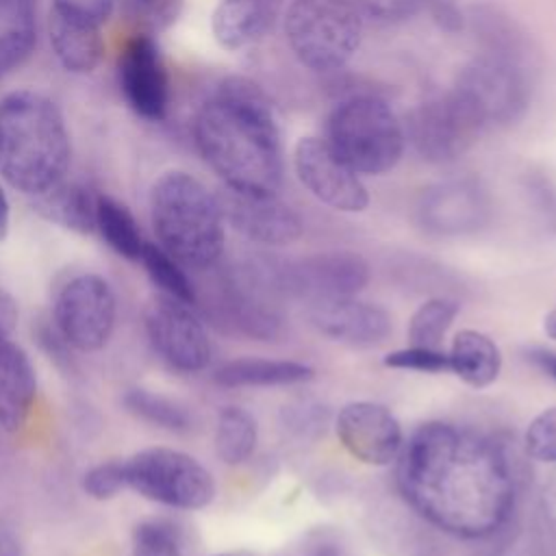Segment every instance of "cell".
I'll return each instance as SVG.
<instances>
[{
    "label": "cell",
    "instance_id": "33",
    "mask_svg": "<svg viewBox=\"0 0 556 556\" xmlns=\"http://www.w3.org/2000/svg\"><path fill=\"white\" fill-rule=\"evenodd\" d=\"M526 454L541 465H556V404L534 415L523 432Z\"/></svg>",
    "mask_w": 556,
    "mask_h": 556
},
{
    "label": "cell",
    "instance_id": "8",
    "mask_svg": "<svg viewBox=\"0 0 556 556\" xmlns=\"http://www.w3.org/2000/svg\"><path fill=\"white\" fill-rule=\"evenodd\" d=\"M452 91L484 128L517 122L530 102V80L517 54L495 50L469 61L458 72Z\"/></svg>",
    "mask_w": 556,
    "mask_h": 556
},
{
    "label": "cell",
    "instance_id": "4",
    "mask_svg": "<svg viewBox=\"0 0 556 556\" xmlns=\"http://www.w3.org/2000/svg\"><path fill=\"white\" fill-rule=\"evenodd\" d=\"M150 219L159 245L189 269L213 267L226 245V219L217 195L195 176L172 169L150 191Z\"/></svg>",
    "mask_w": 556,
    "mask_h": 556
},
{
    "label": "cell",
    "instance_id": "44",
    "mask_svg": "<svg viewBox=\"0 0 556 556\" xmlns=\"http://www.w3.org/2000/svg\"><path fill=\"white\" fill-rule=\"evenodd\" d=\"M543 332L547 339L556 341V302L554 306L547 311V315L543 317Z\"/></svg>",
    "mask_w": 556,
    "mask_h": 556
},
{
    "label": "cell",
    "instance_id": "41",
    "mask_svg": "<svg viewBox=\"0 0 556 556\" xmlns=\"http://www.w3.org/2000/svg\"><path fill=\"white\" fill-rule=\"evenodd\" d=\"M528 361H532L543 374H547L552 380H556V352L545 348H532L528 352Z\"/></svg>",
    "mask_w": 556,
    "mask_h": 556
},
{
    "label": "cell",
    "instance_id": "37",
    "mask_svg": "<svg viewBox=\"0 0 556 556\" xmlns=\"http://www.w3.org/2000/svg\"><path fill=\"white\" fill-rule=\"evenodd\" d=\"M363 17L378 22H397L413 17L428 0H350Z\"/></svg>",
    "mask_w": 556,
    "mask_h": 556
},
{
    "label": "cell",
    "instance_id": "3",
    "mask_svg": "<svg viewBox=\"0 0 556 556\" xmlns=\"http://www.w3.org/2000/svg\"><path fill=\"white\" fill-rule=\"evenodd\" d=\"M72 161L65 117L54 100L35 89L0 98V176L26 195L61 182Z\"/></svg>",
    "mask_w": 556,
    "mask_h": 556
},
{
    "label": "cell",
    "instance_id": "9",
    "mask_svg": "<svg viewBox=\"0 0 556 556\" xmlns=\"http://www.w3.org/2000/svg\"><path fill=\"white\" fill-rule=\"evenodd\" d=\"M117 298L111 282L98 274H78L56 293L52 324L70 348L78 352L102 350L115 330Z\"/></svg>",
    "mask_w": 556,
    "mask_h": 556
},
{
    "label": "cell",
    "instance_id": "43",
    "mask_svg": "<svg viewBox=\"0 0 556 556\" xmlns=\"http://www.w3.org/2000/svg\"><path fill=\"white\" fill-rule=\"evenodd\" d=\"M9 228H11V202L4 187L0 185V241L9 237Z\"/></svg>",
    "mask_w": 556,
    "mask_h": 556
},
{
    "label": "cell",
    "instance_id": "30",
    "mask_svg": "<svg viewBox=\"0 0 556 556\" xmlns=\"http://www.w3.org/2000/svg\"><path fill=\"white\" fill-rule=\"evenodd\" d=\"M458 313L460 304L452 298H430L421 302L406 326L408 343L424 348H441Z\"/></svg>",
    "mask_w": 556,
    "mask_h": 556
},
{
    "label": "cell",
    "instance_id": "42",
    "mask_svg": "<svg viewBox=\"0 0 556 556\" xmlns=\"http://www.w3.org/2000/svg\"><path fill=\"white\" fill-rule=\"evenodd\" d=\"M304 556H348V552L334 539L321 536V539L311 541Z\"/></svg>",
    "mask_w": 556,
    "mask_h": 556
},
{
    "label": "cell",
    "instance_id": "27",
    "mask_svg": "<svg viewBox=\"0 0 556 556\" xmlns=\"http://www.w3.org/2000/svg\"><path fill=\"white\" fill-rule=\"evenodd\" d=\"M96 232L106 245L128 261H139L146 239L130 208L113 195L100 193L96 198Z\"/></svg>",
    "mask_w": 556,
    "mask_h": 556
},
{
    "label": "cell",
    "instance_id": "14",
    "mask_svg": "<svg viewBox=\"0 0 556 556\" xmlns=\"http://www.w3.org/2000/svg\"><path fill=\"white\" fill-rule=\"evenodd\" d=\"M119 89L128 106L150 122H161L169 106V80L152 35L137 33L117 59Z\"/></svg>",
    "mask_w": 556,
    "mask_h": 556
},
{
    "label": "cell",
    "instance_id": "38",
    "mask_svg": "<svg viewBox=\"0 0 556 556\" xmlns=\"http://www.w3.org/2000/svg\"><path fill=\"white\" fill-rule=\"evenodd\" d=\"M117 0H52V9L91 24H106Z\"/></svg>",
    "mask_w": 556,
    "mask_h": 556
},
{
    "label": "cell",
    "instance_id": "10",
    "mask_svg": "<svg viewBox=\"0 0 556 556\" xmlns=\"http://www.w3.org/2000/svg\"><path fill=\"white\" fill-rule=\"evenodd\" d=\"M482 130L484 126L452 89L417 104L404 126L415 152L430 163L456 161Z\"/></svg>",
    "mask_w": 556,
    "mask_h": 556
},
{
    "label": "cell",
    "instance_id": "20",
    "mask_svg": "<svg viewBox=\"0 0 556 556\" xmlns=\"http://www.w3.org/2000/svg\"><path fill=\"white\" fill-rule=\"evenodd\" d=\"M282 0H219L211 30L226 50H241L258 41L276 22Z\"/></svg>",
    "mask_w": 556,
    "mask_h": 556
},
{
    "label": "cell",
    "instance_id": "15",
    "mask_svg": "<svg viewBox=\"0 0 556 556\" xmlns=\"http://www.w3.org/2000/svg\"><path fill=\"white\" fill-rule=\"evenodd\" d=\"M224 219L248 241L261 245H289L300 239V215L278 193H248L224 187L217 195Z\"/></svg>",
    "mask_w": 556,
    "mask_h": 556
},
{
    "label": "cell",
    "instance_id": "24",
    "mask_svg": "<svg viewBox=\"0 0 556 556\" xmlns=\"http://www.w3.org/2000/svg\"><path fill=\"white\" fill-rule=\"evenodd\" d=\"M96 198L80 182H67L63 178L52 189L35 195V208L43 219L65 230L91 235L96 232Z\"/></svg>",
    "mask_w": 556,
    "mask_h": 556
},
{
    "label": "cell",
    "instance_id": "40",
    "mask_svg": "<svg viewBox=\"0 0 556 556\" xmlns=\"http://www.w3.org/2000/svg\"><path fill=\"white\" fill-rule=\"evenodd\" d=\"M0 556H24V547L15 528L2 517H0Z\"/></svg>",
    "mask_w": 556,
    "mask_h": 556
},
{
    "label": "cell",
    "instance_id": "39",
    "mask_svg": "<svg viewBox=\"0 0 556 556\" xmlns=\"http://www.w3.org/2000/svg\"><path fill=\"white\" fill-rule=\"evenodd\" d=\"M17 317H20V311H17L15 298L0 287V343L13 334L17 326Z\"/></svg>",
    "mask_w": 556,
    "mask_h": 556
},
{
    "label": "cell",
    "instance_id": "23",
    "mask_svg": "<svg viewBox=\"0 0 556 556\" xmlns=\"http://www.w3.org/2000/svg\"><path fill=\"white\" fill-rule=\"evenodd\" d=\"M450 371L471 389L491 387L502 374V350L482 330L463 328L452 337L447 350Z\"/></svg>",
    "mask_w": 556,
    "mask_h": 556
},
{
    "label": "cell",
    "instance_id": "16",
    "mask_svg": "<svg viewBox=\"0 0 556 556\" xmlns=\"http://www.w3.org/2000/svg\"><path fill=\"white\" fill-rule=\"evenodd\" d=\"M489 193L476 178H452L430 185L417 202L421 226L437 235L478 230L489 219Z\"/></svg>",
    "mask_w": 556,
    "mask_h": 556
},
{
    "label": "cell",
    "instance_id": "11",
    "mask_svg": "<svg viewBox=\"0 0 556 556\" xmlns=\"http://www.w3.org/2000/svg\"><path fill=\"white\" fill-rule=\"evenodd\" d=\"M152 350L180 374H198L211 365V337L191 304L159 293L143 315Z\"/></svg>",
    "mask_w": 556,
    "mask_h": 556
},
{
    "label": "cell",
    "instance_id": "19",
    "mask_svg": "<svg viewBox=\"0 0 556 556\" xmlns=\"http://www.w3.org/2000/svg\"><path fill=\"white\" fill-rule=\"evenodd\" d=\"M37 400V374L28 352L15 341L0 343V428L20 432Z\"/></svg>",
    "mask_w": 556,
    "mask_h": 556
},
{
    "label": "cell",
    "instance_id": "32",
    "mask_svg": "<svg viewBox=\"0 0 556 556\" xmlns=\"http://www.w3.org/2000/svg\"><path fill=\"white\" fill-rule=\"evenodd\" d=\"M132 556H182L176 528L163 519L139 521L132 530Z\"/></svg>",
    "mask_w": 556,
    "mask_h": 556
},
{
    "label": "cell",
    "instance_id": "31",
    "mask_svg": "<svg viewBox=\"0 0 556 556\" xmlns=\"http://www.w3.org/2000/svg\"><path fill=\"white\" fill-rule=\"evenodd\" d=\"M122 15L143 35L167 30L182 13L185 0H119Z\"/></svg>",
    "mask_w": 556,
    "mask_h": 556
},
{
    "label": "cell",
    "instance_id": "28",
    "mask_svg": "<svg viewBox=\"0 0 556 556\" xmlns=\"http://www.w3.org/2000/svg\"><path fill=\"white\" fill-rule=\"evenodd\" d=\"M122 406L135 419L167 432H187L193 426V417L182 402L152 389H128L122 397Z\"/></svg>",
    "mask_w": 556,
    "mask_h": 556
},
{
    "label": "cell",
    "instance_id": "2",
    "mask_svg": "<svg viewBox=\"0 0 556 556\" xmlns=\"http://www.w3.org/2000/svg\"><path fill=\"white\" fill-rule=\"evenodd\" d=\"M195 146L224 187L278 193L285 159L267 93L245 76L224 78L193 122Z\"/></svg>",
    "mask_w": 556,
    "mask_h": 556
},
{
    "label": "cell",
    "instance_id": "18",
    "mask_svg": "<svg viewBox=\"0 0 556 556\" xmlns=\"http://www.w3.org/2000/svg\"><path fill=\"white\" fill-rule=\"evenodd\" d=\"M311 321L319 334L352 348L380 345L393 330V317L384 306L358 298L315 302Z\"/></svg>",
    "mask_w": 556,
    "mask_h": 556
},
{
    "label": "cell",
    "instance_id": "7",
    "mask_svg": "<svg viewBox=\"0 0 556 556\" xmlns=\"http://www.w3.org/2000/svg\"><path fill=\"white\" fill-rule=\"evenodd\" d=\"M124 473L130 491L176 510H202L217 495L208 467L176 447L154 445L139 450L124 460Z\"/></svg>",
    "mask_w": 556,
    "mask_h": 556
},
{
    "label": "cell",
    "instance_id": "36",
    "mask_svg": "<svg viewBox=\"0 0 556 556\" xmlns=\"http://www.w3.org/2000/svg\"><path fill=\"white\" fill-rule=\"evenodd\" d=\"M328 419L326 406L315 400H298L282 408V424L298 437H315L324 430Z\"/></svg>",
    "mask_w": 556,
    "mask_h": 556
},
{
    "label": "cell",
    "instance_id": "22",
    "mask_svg": "<svg viewBox=\"0 0 556 556\" xmlns=\"http://www.w3.org/2000/svg\"><path fill=\"white\" fill-rule=\"evenodd\" d=\"M313 376L315 369L300 361L241 356L222 363L213 371V382L224 389H267L302 384Z\"/></svg>",
    "mask_w": 556,
    "mask_h": 556
},
{
    "label": "cell",
    "instance_id": "35",
    "mask_svg": "<svg viewBox=\"0 0 556 556\" xmlns=\"http://www.w3.org/2000/svg\"><path fill=\"white\" fill-rule=\"evenodd\" d=\"M83 493L96 502H109L117 497L126 486L124 460H102L89 467L80 478Z\"/></svg>",
    "mask_w": 556,
    "mask_h": 556
},
{
    "label": "cell",
    "instance_id": "34",
    "mask_svg": "<svg viewBox=\"0 0 556 556\" xmlns=\"http://www.w3.org/2000/svg\"><path fill=\"white\" fill-rule=\"evenodd\" d=\"M382 365L389 369L417 371V374H443L450 371L447 352L441 348H424V345H406L382 356Z\"/></svg>",
    "mask_w": 556,
    "mask_h": 556
},
{
    "label": "cell",
    "instance_id": "12",
    "mask_svg": "<svg viewBox=\"0 0 556 556\" xmlns=\"http://www.w3.org/2000/svg\"><path fill=\"white\" fill-rule=\"evenodd\" d=\"M298 180L326 206L343 213H361L369 206L367 187L326 139L302 137L293 150Z\"/></svg>",
    "mask_w": 556,
    "mask_h": 556
},
{
    "label": "cell",
    "instance_id": "13",
    "mask_svg": "<svg viewBox=\"0 0 556 556\" xmlns=\"http://www.w3.org/2000/svg\"><path fill=\"white\" fill-rule=\"evenodd\" d=\"M334 434L354 460L369 467L395 463L404 445L400 419L391 408L371 400L343 404L334 417Z\"/></svg>",
    "mask_w": 556,
    "mask_h": 556
},
{
    "label": "cell",
    "instance_id": "5",
    "mask_svg": "<svg viewBox=\"0 0 556 556\" xmlns=\"http://www.w3.org/2000/svg\"><path fill=\"white\" fill-rule=\"evenodd\" d=\"M326 141L356 174L378 176L397 165L406 135L384 100L352 96L328 115Z\"/></svg>",
    "mask_w": 556,
    "mask_h": 556
},
{
    "label": "cell",
    "instance_id": "6",
    "mask_svg": "<svg viewBox=\"0 0 556 556\" xmlns=\"http://www.w3.org/2000/svg\"><path fill=\"white\" fill-rule=\"evenodd\" d=\"M287 43L313 72L343 67L358 50L363 15L350 0H291L285 15Z\"/></svg>",
    "mask_w": 556,
    "mask_h": 556
},
{
    "label": "cell",
    "instance_id": "1",
    "mask_svg": "<svg viewBox=\"0 0 556 556\" xmlns=\"http://www.w3.org/2000/svg\"><path fill=\"white\" fill-rule=\"evenodd\" d=\"M395 484L415 515L465 541L493 536L515 508V471L504 447L447 421L413 430L397 456Z\"/></svg>",
    "mask_w": 556,
    "mask_h": 556
},
{
    "label": "cell",
    "instance_id": "25",
    "mask_svg": "<svg viewBox=\"0 0 556 556\" xmlns=\"http://www.w3.org/2000/svg\"><path fill=\"white\" fill-rule=\"evenodd\" d=\"M35 0H0V76L17 67L37 39Z\"/></svg>",
    "mask_w": 556,
    "mask_h": 556
},
{
    "label": "cell",
    "instance_id": "21",
    "mask_svg": "<svg viewBox=\"0 0 556 556\" xmlns=\"http://www.w3.org/2000/svg\"><path fill=\"white\" fill-rule=\"evenodd\" d=\"M102 26L50 9L48 39L61 67L72 74H91L104 54Z\"/></svg>",
    "mask_w": 556,
    "mask_h": 556
},
{
    "label": "cell",
    "instance_id": "29",
    "mask_svg": "<svg viewBox=\"0 0 556 556\" xmlns=\"http://www.w3.org/2000/svg\"><path fill=\"white\" fill-rule=\"evenodd\" d=\"M139 263L143 265L148 278L152 280L154 287H159V291L167 298H174L178 302L185 304H195L198 295H195V287L189 278V274L185 271V265L178 263L167 250H163L159 243L146 241Z\"/></svg>",
    "mask_w": 556,
    "mask_h": 556
},
{
    "label": "cell",
    "instance_id": "26",
    "mask_svg": "<svg viewBox=\"0 0 556 556\" xmlns=\"http://www.w3.org/2000/svg\"><path fill=\"white\" fill-rule=\"evenodd\" d=\"M213 445L224 465L239 467L248 463L258 445L256 417L243 406H224L215 421Z\"/></svg>",
    "mask_w": 556,
    "mask_h": 556
},
{
    "label": "cell",
    "instance_id": "17",
    "mask_svg": "<svg viewBox=\"0 0 556 556\" xmlns=\"http://www.w3.org/2000/svg\"><path fill=\"white\" fill-rule=\"evenodd\" d=\"M369 278V263L350 250L311 254L285 269L289 289L315 302L356 298L367 287Z\"/></svg>",
    "mask_w": 556,
    "mask_h": 556
},
{
    "label": "cell",
    "instance_id": "45",
    "mask_svg": "<svg viewBox=\"0 0 556 556\" xmlns=\"http://www.w3.org/2000/svg\"><path fill=\"white\" fill-rule=\"evenodd\" d=\"M213 556H232V554H213Z\"/></svg>",
    "mask_w": 556,
    "mask_h": 556
}]
</instances>
